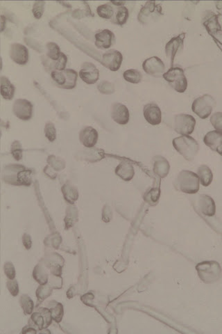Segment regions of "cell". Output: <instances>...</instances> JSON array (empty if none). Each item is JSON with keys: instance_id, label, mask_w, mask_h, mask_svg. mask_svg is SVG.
<instances>
[{"instance_id": "obj_3", "label": "cell", "mask_w": 222, "mask_h": 334, "mask_svg": "<svg viewBox=\"0 0 222 334\" xmlns=\"http://www.w3.org/2000/svg\"><path fill=\"white\" fill-rule=\"evenodd\" d=\"M198 277L201 280L207 284L217 282L221 278V266L215 261L201 262L196 265Z\"/></svg>"}, {"instance_id": "obj_17", "label": "cell", "mask_w": 222, "mask_h": 334, "mask_svg": "<svg viewBox=\"0 0 222 334\" xmlns=\"http://www.w3.org/2000/svg\"><path fill=\"white\" fill-rule=\"evenodd\" d=\"M111 117L118 124L126 125L129 121V111L125 105L121 103H115L111 107Z\"/></svg>"}, {"instance_id": "obj_35", "label": "cell", "mask_w": 222, "mask_h": 334, "mask_svg": "<svg viewBox=\"0 0 222 334\" xmlns=\"http://www.w3.org/2000/svg\"><path fill=\"white\" fill-rule=\"evenodd\" d=\"M11 153L16 160H20L23 158V150L18 142H15L11 148Z\"/></svg>"}, {"instance_id": "obj_11", "label": "cell", "mask_w": 222, "mask_h": 334, "mask_svg": "<svg viewBox=\"0 0 222 334\" xmlns=\"http://www.w3.org/2000/svg\"><path fill=\"white\" fill-rule=\"evenodd\" d=\"M123 56L120 52L110 50L103 54L102 63L111 71H118L122 65Z\"/></svg>"}, {"instance_id": "obj_24", "label": "cell", "mask_w": 222, "mask_h": 334, "mask_svg": "<svg viewBox=\"0 0 222 334\" xmlns=\"http://www.w3.org/2000/svg\"><path fill=\"white\" fill-rule=\"evenodd\" d=\"M197 175L199 178L201 184L204 187L209 186L213 182V172L207 165H201L197 170Z\"/></svg>"}, {"instance_id": "obj_33", "label": "cell", "mask_w": 222, "mask_h": 334, "mask_svg": "<svg viewBox=\"0 0 222 334\" xmlns=\"http://www.w3.org/2000/svg\"><path fill=\"white\" fill-rule=\"evenodd\" d=\"M45 133L46 137L48 139L50 142H54L56 138V130L54 124L52 123H48L45 128Z\"/></svg>"}, {"instance_id": "obj_26", "label": "cell", "mask_w": 222, "mask_h": 334, "mask_svg": "<svg viewBox=\"0 0 222 334\" xmlns=\"http://www.w3.org/2000/svg\"><path fill=\"white\" fill-rule=\"evenodd\" d=\"M128 16H129V13H128L127 8L122 6V7H119L117 10L116 15H115L114 19L112 21L115 24L123 25L127 21Z\"/></svg>"}, {"instance_id": "obj_31", "label": "cell", "mask_w": 222, "mask_h": 334, "mask_svg": "<svg viewBox=\"0 0 222 334\" xmlns=\"http://www.w3.org/2000/svg\"><path fill=\"white\" fill-rule=\"evenodd\" d=\"M210 123L216 131L222 134V112H216L212 115Z\"/></svg>"}, {"instance_id": "obj_7", "label": "cell", "mask_w": 222, "mask_h": 334, "mask_svg": "<svg viewBox=\"0 0 222 334\" xmlns=\"http://www.w3.org/2000/svg\"><path fill=\"white\" fill-rule=\"evenodd\" d=\"M195 126V119L191 115L177 114L173 119L172 128L175 132L181 136L190 135L194 132Z\"/></svg>"}, {"instance_id": "obj_2", "label": "cell", "mask_w": 222, "mask_h": 334, "mask_svg": "<svg viewBox=\"0 0 222 334\" xmlns=\"http://www.w3.org/2000/svg\"><path fill=\"white\" fill-rule=\"evenodd\" d=\"M172 144L176 151L188 162L193 161L199 150V144L189 135L175 138Z\"/></svg>"}, {"instance_id": "obj_28", "label": "cell", "mask_w": 222, "mask_h": 334, "mask_svg": "<svg viewBox=\"0 0 222 334\" xmlns=\"http://www.w3.org/2000/svg\"><path fill=\"white\" fill-rule=\"evenodd\" d=\"M97 12L99 17L104 19L112 18L115 13L114 7L109 4L99 6L97 7Z\"/></svg>"}, {"instance_id": "obj_10", "label": "cell", "mask_w": 222, "mask_h": 334, "mask_svg": "<svg viewBox=\"0 0 222 334\" xmlns=\"http://www.w3.org/2000/svg\"><path fill=\"white\" fill-rule=\"evenodd\" d=\"M13 111L15 116L23 121H29L33 115V105L25 99H18L13 104Z\"/></svg>"}, {"instance_id": "obj_36", "label": "cell", "mask_w": 222, "mask_h": 334, "mask_svg": "<svg viewBox=\"0 0 222 334\" xmlns=\"http://www.w3.org/2000/svg\"><path fill=\"white\" fill-rule=\"evenodd\" d=\"M5 274H7V276L9 277L10 279L13 280L14 279L15 276V271L14 267L13 266V265L11 263H7L5 266Z\"/></svg>"}, {"instance_id": "obj_32", "label": "cell", "mask_w": 222, "mask_h": 334, "mask_svg": "<svg viewBox=\"0 0 222 334\" xmlns=\"http://www.w3.org/2000/svg\"><path fill=\"white\" fill-rule=\"evenodd\" d=\"M45 5H46L45 2H36L33 6V14L36 19L41 18L44 13Z\"/></svg>"}, {"instance_id": "obj_12", "label": "cell", "mask_w": 222, "mask_h": 334, "mask_svg": "<svg viewBox=\"0 0 222 334\" xmlns=\"http://www.w3.org/2000/svg\"><path fill=\"white\" fill-rule=\"evenodd\" d=\"M143 68L146 73L155 77L165 73V64L157 56H152L146 60L143 64Z\"/></svg>"}, {"instance_id": "obj_9", "label": "cell", "mask_w": 222, "mask_h": 334, "mask_svg": "<svg viewBox=\"0 0 222 334\" xmlns=\"http://www.w3.org/2000/svg\"><path fill=\"white\" fill-rule=\"evenodd\" d=\"M194 208L203 218H213L216 214L215 201L207 194H199L194 200Z\"/></svg>"}, {"instance_id": "obj_13", "label": "cell", "mask_w": 222, "mask_h": 334, "mask_svg": "<svg viewBox=\"0 0 222 334\" xmlns=\"http://www.w3.org/2000/svg\"><path fill=\"white\" fill-rule=\"evenodd\" d=\"M185 36H186V34L183 33V34L179 35L178 36L171 38L165 46V53H166L167 57L171 61V67H173L176 54L179 51H181L184 48Z\"/></svg>"}, {"instance_id": "obj_1", "label": "cell", "mask_w": 222, "mask_h": 334, "mask_svg": "<svg viewBox=\"0 0 222 334\" xmlns=\"http://www.w3.org/2000/svg\"><path fill=\"white\" fill-rule=\"evenodd\" d=\"M200 180L193 171L183 170L174 181V186L185 194H195L199 190Z\"/></svg>"}, {"instance_id": "obj_15", "label": "cell", "mask_w": 222, "mask_h": 334, "mask_svg": "<svg viewBox=\"0 0 222 334\" xmlns=\"http://www.w3.org/2000/svg\"><path fill=\"white\" fill-rule=\"evenodd\" d=\"M10 57L19 65H25L29 61V50L25 46L19 44L11 45Z\"/></svg>"}, {"instance_id": "obj_19", "label": "cell", "mask_w": 222, "mask_h": 334, "mask_svg": "<svg viewBox=\"0 0 222 334\" xmlns=\"http://www.w3.org/2000/svg\"><path fill=\"white\" fill-rule=\"evenodd\" d=\"M95 45L99 49H109L116 42L114 33L108 29H104L95 34Z\"/></svg>"}, {"instance_id": "obj_25", "label": "cell", "mask_w": 222, "mask_h": 334, "mask_svg": "<svg viewBox=\"0 0 222 334\" xmlns=\"http://www.w3.org/2000/svg\"><path fill=\"white\" fill-rule=\"evenodd\" d=\"M15 87L10 80L6 77H1L2 96L7 101H11L14 97Z\"/></svg>"}, {"instance_id": "obj_5", "label": "cell", "mask_w": 222, "mask_h": 334, "mask_svg": "<svg viewBox=\"0 0 222 334\" xmlns=\"http://www.w3.org/2000/svg\"><path fill=\"white\" fill-rule=\"evenodd\" d=\"M169 85L179 93H184L188 88V80L184 70L180 67H171L163 75Z\"/></svg>"}, {"instance_id": "obj_30", "label": "cell", "mask_w": 222, "mask_h": 334, "mask_svg": "<svg viewBox=\"0 0 222 334\" xmlns=\"http://www.w3.org/2000/svg\"><path fill=\"white\" fill-rule=\"evenodd\" d=\"M160 194H161L160 189H151V190L146 193L144 198H145V200L147 201L148 204L151 205V206H154L159 202Z\"/></svg>"}, {"instance_id": "obj_22", "label": "cell", "mask_w": 222, "mask_h": 334, "mask_svg": "<svg viewBox=\"0 0 222 334\" xmlns=\"http://www.w3.org/2000/svg\"><path fill=\"white\" fill-rule=\"evenodd\" d=\"M116 173L124 181H129L133 179L135 172L131 164L128 162H122L117 167Z\"/></svg>"}, {"instance_id": "obj_21", "label": "cell", "mask_w": 222, "mask_h": 334, "mask_svg": "<svg viewBox=\"0 0 222 334\" xmlns=\"http://www.w3.org/2000/svg\"><path fill=\"white\" fill-rule=\"evenodd\" d=\"M169 170H170V165L165 158L162 156H157L154 158L153 171L156 174L163 179L168 175Z\"/></svg>"}, {"instance_id": "obj_20", "label": "cell", "mask_w": 222, "mask_h": 334, "mask_svg": "<svg viewBox=\"0 0 222 334\" xmlns=\"http://www.w3.org/2000/svg\"><path fill=\"white\" fill-rule=\"evenodd\" d=\"M206 145L213 151L219 153L222 149V134L217 131H210L204 138Z\"/></svg>"}, {"instance_id": "obj_37", "label": "cell", "mask_w": 222, "mask_h": 334, "mask_svg": "<svg viewBox=\"0 0 222 334\" xmlns=\"http://www.w3.org/2000/svg\"><path fill=\"white\" fill-rule=\"evenodd\" d=\"M11 284V288L9 287L10 292L13 296H16L18 294V286H17V283L16 281H11V283L9 282Z\"/></svg>"}, {"instance_id": "obj_38", "label": "cell", "mask_w": 222, "mask_h": 334, "mask_svg": "<svg viewBox=\"0 0 222 334\" xmlns=\"http://www.w3.org/2000/svg\"><path fill=\"white\" fill-rule=\"evenodd\" d=\"M219 154L222 156V149L221 150V151L219 152Z\"/></svg>"}, {"instance_id": "obj_16", "label": "cell", "mask_w": 222, "mask_h": 334, "mask_svg": "<svg viewBox=\"0 0 222 334\" xmlns=\"http://www.w3.org/2000/svg\"><path fill=\"white\" fill-rule=\"evenodd\" d=\"M143 114L146 121L152 126H157L162 121L161 109L156 103H149L144 107Z\"/></svg>"}, {"instance_id": "obj_14", "label": "cell", "mask_w": 222, "mask_h": 334, "mask_svg": "<svg viewBox=\"0 0 222 334\" xmlns=\"http://www.w3.org/2000/svg\"><path fill=\"white\" fill-rule=\"evenodd\" d=\"M79 77L87 85H93L98 81L99 71L95 64L85 62L79 72Z\"/></svg>"}, {"instance_id": "obj_6", "label": "cell", "mask_w": 222, "mask_h": 334, "mask_svg": "<svg viewBox=\"0 0 222 334\" xmlns=\"http://www.w3.org/2000/svg\"><path fill=\"white\" fill-rule=\"evenodd\" d=\"M216 105L215 99L212 95L205 94L194 100L192 109L199 118L206 119L212 114Z\"/></svg>"}, {"instance_id": "obj_18", "label": "cell", "mask_w": 222, "mask_h": 334, "mask_svg": "<svg viewBox=\"0 0 222 334\" xmlns=\"http://www.w3.org/2000/svg\"><path fill=\"white\" fill-rule=\"evenodd\" d=\"M99 134L93 127L87 126L82 129L79 134V140L85 147L93 148L96 145Z\"/></svg>"}, {"instance_id": "obj_29", "label": "cell", "mask_w": 222, "mask_h": 334, "mask_svg": "<svg viewBox=\"0 0 222 334\" xmlns=\"http://www.w3.org/2000/svg\"><path fill=\"white\" fill-rule=\"evenodd\" d=\"M47 48H48L47 55H48L49 58L56 62L60 58L62 52H60L59 46L57 44H55V43H48V45H47Z\"/></svg>"}, {"instance_id": "obj_27", "label": "cell", "mask_w": 222, "mask_h": 334, "mask_svg": "<svg viewBox=\"0 0 222 334\" xmlns=\"http://www.w3.org/2000/svg\"><path fill=\"white\" fill-rule=\"evenodd\" d=\"M124 79L128 83L138 84L143 80V75L139 70L130 69L126 70L123 74Z\"/></svg>"}, {"instance_id": "obj_23", "label": "cell", "mask_w": 222, "mask_h": 334, "mask_svg": "<svg viewBox=\"0 0 222 334\" xmlns=\"http://www.w3.org/2000/svg\"><path fill=\"white\" fill-rule=\"evenodd\" d=\"M161 12V7L160 6L155 5V3H147L140 11L138 15V21L142 23H145L147 22V17H151V14Z\"/></svg>"}, {"instance_id": "obj_8", "label": "cell", "mask_w": 222, "mask_h": 334, "mask_svg": "<svg viewBox=\"0 0 222 334\" xmlns=\"http://www.w3.org/2000/svg\"><path fill=\"white\" fill-rule=\"evenodd\" d=\"M52 79L58 87L65 89H73L77 85L78 74L73 69H65L58 71L54 70L52 72Z\"/></svg>"}, {"instance_id": "obj_34", "label": "cell", "mask_w": 222, "mask_h": 334, "mask_svg": "<svg viewBox=\"0 0 222 334\" xmlns=\"http://www.w3.org/2000/svg\"><path fill=\"white\" fill-rule=\"evenodd\" d=\"M68 58L65 54L61 53L60 58L57 61H56L55 64H54V68L56 70L61 71L65 69L66 65H67Z\"/></svg>"}, {"instance_id": "obj_4", "label": "cell", "mask_w": 222, "mask_h": 334, "mask_svg": "<svg viewBox=\"0 0 222 334\" xmlns=\"http://www.w3.org/2000/svg\"><path fill=\"white\" fill-rule=\"evenodd\" d=\"M5 181L15 185H30L32 172L23 165H11L6 167Z\"/></svg>"}]
</instances>
